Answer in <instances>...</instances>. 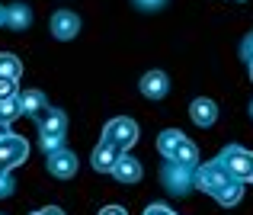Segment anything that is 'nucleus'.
<instances>
[{"instance_id":"nucleus-9","label":"nucleus","mask_w":253,"mask_h":215,"mask_svg":"<svg viewBox=\"0 0 253 215\" xmlns=\"http://www.w3.org/2000/svg\"><path fill=\"white\" fill-rule=\"evenodd\" d=\"M189 116H192V122L196 125H215V119H218V106L211 103V100H192V106H189Z\"/></svg>"},{"instance_id":"nucleus-5","label":"nucleus","mask_w":253,"mask_h":215,"mask_svg":"<svg viewBox=\"0 0 253 215\" xmlns=\"http://www.w3.org/2000/svg\"><path fill=\"white\" fill-rule=\"evenodd\" d=\"M51 32H55V39H74L77 32H81L77 13L74 10H58L55 16H51Z\"/></svg>"},{"instance_id":"nucleus-21","label":"nucleus","mask_w":253,"mask_h":215,"mask_svg":"<svg viewBox=\"0 0 253 215\" xmlns=\"http://www.w3.org/2000/svg\"><path fill=\"white\" fill-rule=\"evenodd\" d=\"M10 193H13V183L3 177V170H0V196H10Z\"/></svg>"},{"instance_id":"nucleus-27","label":"nucleus","mask_w":253,"mask_h":215,"mask_svg":"<svg viewBox=\"0 0 253 215\" xmlns=\"http://www.w3.org/2000/svg\"><path fill=\"white\" fill-rule=\"evenodd\" d=\"M250 80H253V61H250Z\"/></svg>"},{"instance_id":"nucleus-11","label":"nucleus","mask_w":253,"mask_h":215,"mask_svg":"<svg viewBox=\"0 0 253 215\" xmlns=\"http://www.w3.org/2000/svg\"><path fill=\"white\" fill-rule=\"evenodd\" d=\"M64 129H68V119L58 109H51L48 116L42 119V138H64Z\"/></svg>"},{"instance_id":"nucleus-23","label":"nucleus","mask_w":253,"mask_h":215,"mask_svg":"<svg viewBox=\"0 0 253 215\" xmlns=\"http://www.w3.org/2000/svg\"><path fill=\"white\" fill-rule=\"evenodd\" d=\"M99 215H125V209H122V206H106Z\"/></svg>"},{"instance_id":"nucleus-26","label":"nucleus","mask_w":253,"mask_h":215,"mask_svg":"<svg viewBox=\"0 0 253 215\" xmlns=\"http://www.w3.org/2000/svg\"><path fill=\"white\" fill-rule=\"evenodd\" d=\"M0 138H6V125L3 122H0Z\"/></svg>"},{"instance_id":"nucleus-25","label":"nucleus","mask_w":253,"mask_h":215,"mask_svg":"<svg viewBox=\"0 0 253 215\" xmlns=\"http://www.w3.org/2000/svg\"><path fill=\"white\" fill-rule=\"evenodd\" d=\"M0 23H6V10H3V6H0Z\"/></svg>"},{"instance_id":"nucleus-14","label":"nucleus","mask_w":253,"mask_h":215,"mask_svg":"<svg viewBox=\"0 0 253 215\" xmlns=\"http://www.w3.org/2000/svg\"><path fill=\"white\" fill-rule=\"evenodd\" d=\"M6 23H10L13 29H26V26L32 23V13H29V6H23V3L10 6V10H6Z\"/></svg>"},{"instance_id":"nucleus-17","label":"nucleus","mask_w":253,"mask_h":215,"mask_svg":"<svg viewBox=\"0 0 253 215\" xmlns=\"http://www.w3.org/2000/svg\"><path fill=\"white\" fill-rule=\"evenodd\" d=\"M179 138H183V132H164V135L157 138V148H161V154H167V158H170V151L176 148Z\"/></svg>"},{"instance_id":"nucleus-19","label":"nucleus","mask_w":253,"mask_h":215,"mask_svg":"<svg viewBox=\"0 0 253 215\" xmlns=\"http://www.w3.org/2000/svg\"><path fill=\"white\" fill-rule=\"evenodd\" d=\"M241 52H244V58H247V61H253V32L247 39H244V45H241Z\"/></svg>"},{"instance_id":"nucleus-15","label":"nucleus","mask_w":253,"mask_h":215,"mask_svg":"<svg viewBox=\"0 0 253 215\" xmlns=\"http://www.w3.org/2000/svg\"><path fill=\"white\" fill-rule=\"evenodd\" d=\"M19 74H23V64L16 61V55H0V77L19 80Z\"/></svg>"},{"instance_id":"nucleus-12","label":"nucleus","mask_w":253,"mask_h":215,"mask_svg":"<svg viewBox=\"0 0 253 215\" xmlns=\"http://www.w3.org/2000/svg\"><path fill=\"white\" fill-rule=\"evenodd\" d=\"M170 161H173V164H179V167H192V164L199 161L196 145H192V142H186V135H183V138L176 142V148L170 151Z\"/></svg>"},{"instance_id":"nucleus-18","label":"nucleus","mask_w":253,"mask_h":215,"mask_svg":"<svg viewBox=\"0 0 253 215\" xmlns=\"http://www.w3.org/2000/svg\"><path fill=\"white\" fill-rule=\"evenodd\" d=\"M13 97H16V80L0 77V100H13Z\"/></svg>"},{"instance_id":"nucleus-24","label":"nucleus","mask_w":253,"mask_h":215,"mask_svg":"<svg viewBox=\"0 0 253 215\" xmlns=\"http://www.w3.org/2000/svg\"><path fill=\"white\" fill-rule=\"evenodd\" d=\"M36 215H64L61 209H55V206H51V209H42V212H36Z\"/></svg>"},{"instance_id":"nucleus-16","label":"nucleus","mask_w":253,"mask_h":215,"mask_svg":"<svg viewBox=\"0 0 253 215\" xmlns=\"http://www.w3.org/2000/svg\"><path fill=\"white\" fill-rule=\"evenodd\" d=\"M16 97H19V93H16ZM16 97H13V100H0V122H13V119H16L19 116V100Z\"/></svg>"},{"instance_id":"nucleus-7","label":"nucleus","mask_w":253,"mask_h":215,"mask_svg":"<svg viewBox=\"0 0 253 215\" xmlns=\"http://www.w3.org/2000/svg\"><path fill=\"white\" fill-rule=\"evenodd\" d=\"M167 90H170V80H167V74H164V71H151V74H144V77H141V93L148 100H164V97H167Z\"/></svg>"},{"instance_id":"nucleus-1","label":"nucleus","mask_w":253,"mask_h":215,"mask_svg":"<svg viewBox=\"0 0 253 215\" xmlns=\"http://www.w3.org/2000/svg\"><path fill=\"white\" fill-rule=\"evenodd\" d=\"M196 183L202 186L205 193H211L218 203H224V206H234L237 199H241V180H234L218 161L215 164H205L202 170L196 173Z\"/></svg>"},{"instance_id":"nucleus-22","label":"nucleus","mask_w":253,"mask_h":215,"mask_svg":"<svg viewBox=\"0 0 253 215\" xmlns=\"http://www.w3.org/2000/svg\"><path fill=\"white\" fill-rule=\"evenodd\" d=\"M144 215H173V212L167 209V206H148V212H144Z\"/></svg>"},{"instance_id":"nucleus-3","label":"nucleus","mask_w":253,"mask_h":215,"mask_svg":"<svg viewBox=\"0 0 253 215\" xmlns=\"http://www.w3.org/2000/svg\"><path fill=\"white\" fill-rule=\"evenodd\" d=\"M103 138L106 142H112V145H119V148H131L138 142V125L131 122V119H112L109 125H106V132H103Z\"/></svg>"},{"instance_id":"nucleus-6","label":"nucleus","mask_w":253,"mask_h":215,"mask_svg":"<svg viewBox=\"0 0 253 215\" xmlns=\"http://www.w3.org/2000/svg\"><path fill=\"white\" fill-rule=\"evenodd\" d=\"M48 173H55V177L68 180L77 173V158L71 151H51L48 154Z\"/></svg>"},{"instance_id":"nucleus-2","label":"nucleus","mask_w":253,"mask_h":215,"mask_svg":"<svg viewBox=\"0 0 253 215\" xmlns=\"http://www.w3.org/2000/svg\"><path fill=\"white\" fill-rule=\"evenodd\" d=\"M218 164H221L234 180H241V183L244 180H253V154L244 151V148H228Z\"/></svg>"},{"instance_id":"nucleus-20","label":"nucleus","mask_w":253,"mask_h":215,"mask_svg":"<svg viewBox=\"0 0 253 215\" xmlns=\"http://www.w3.org/2000/svg\"><path fill=\"white\" fill-rule=\"evenodd\" d=\"M138 6H144V10H157V6H164L167 0H135Z\"/></svg>"},{"instance_id":"nucleus-8","label":"nucleus","mask_w":253,"mask_h":215,"mask_svg":"<svg viewBox=\"0 0 253 215\" xmlns=\"http://www.w3.org/2000/svg\"><path fill=\"white\" fill-rule=\"evenodd\" d=\"M119 158H122V148L103 138V142L96 145V151H93V167H96V170H112V167L119 164Z\"/></svg>"},{"instance_id":"nucleus-4","label":"nucleus","mask_w":253,"mask_h":215,"mask_svg":"<svg viewBox=\"0 0 253 215\" xmlns=\"http://www.w3.org/2000/svg\"><path fill=\"white\" fill-rule=\"evenodd\" d=\"M26 154H29V145L23 138H16V135L0 138V170H10V167L23 164Z\"/></svg>"},{"instance_id":"nucleus-10","label":"nucleus","mask_w":253,"mask_h":215,"mask_svg":"<svg viewBox=\"0 0 253 215\" xmlns=\"http://www.w3.org/2000/svg\"><path fill=\"white\" fill-rule=\"evenodd\" d=\"M112 173H116L119 183H138V180H141V164H138L135 158H128V154H122L119 164L112 167Z\"/></svg>"},{"instance_id":"nucleus-13","label":"nucleus","mask_w":253,"mask_h":215,"mask_svg":"<svg viewBox=\"0 0 253 215\" xmlns=\"http://www.w3.org/2000/svg\"><path fill=\"white\" fill-rule=\"evenodd\" d=\"M19 112H26V116H39V112H45V97L39 90H26L19 93Z\"/></svg>"}]
</instances>
